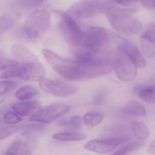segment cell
<instances>
[{"label": "cell", "mask_w": 155, "mask_h": 155, "mask_svg": "<svg viewBox=\"0 0 155 155\" xmlns=\"http://www.w3.org/2000/svg\"><path fill=\"white\" fill-rule=\"evenodd\" d=\"M155 141H153L151 142L148 149V151L150 154L154 155L155 154Z\"/></svg>", "instance_id": "obj_32"}, {"label": "cell", "mask_w": 155, "mask_h": 155, "mask_svg": "<svg viewBox=\"0 0 155 155\" xmlns=\"http://www.w3.org/2000/svg\"><path fill=\"white\" fill-rule=\"evenodd\" d=\"M51 17L49 12L44 9L33 12L26 19L23 29L27 37L33 41L41 39L49 29Z\"/></svg>", "instance_id": "obj_3"}, {"label": "cell", "mask_w": 155, "mask_h": 155, "mask_svg": "<svg viewBox=\"0 0 155 155\" xmlns=\"http://www.w3.org/2000/svg\"><path fill=\"white\" fill-rule=\"evenodd\" d=\"M89 155V154H85V155Z\"/></svg>", "instance_id": "obj_35"}, {"label": "cell", "mask_w": 155, "mask_h": 155, "mask_svg": "<svg viewBox=\"0 0 155 155\" xmlns=\"http://www.w3.org/2000/svg\"><path fill=\"white\" fill-rule=\"evenodd\" d=\"M34 63H25L4 58L0 63V78H18L31 81Z\"/></svg>", "instance_id": "obj_6"}, {"label": "cell", "mask_w": 155, "mask_h": 155, "mask_svg": "<svg viewBox=\"0 0 155 155\" xmlns=\"http://www.w3.org/2000/svg\"><path fill=\"white\" fill-rule=\"evenodd\" d=\"M129 139L128 137H121L92 140L85 144L84 147L87 150L97 154H106L114 150L122 143L127 142Z\"/></svg>", "instance_id": "obj_12"}, {"label": "cell", "mask_w": 155, "mask_h": 155, "mask_svg": "<svg viewBox=\"0 0 155 155\" xmlns=\"http://www.w3.org/2000/svg\"><path fill=\"white\" fill-rule=\"evenodd\" d=\"M122 114L134 117H144L146 110L144 106L138 101L135 100L129 101L120 110Z\"/></svg>", "instance_id": "obj_16"}, {"label": "cell", "mask_w": 155, "mask_h": 155, "mask_svg": "<svg viewBox=\"0 0 155 155\" xmlns=\"http://www.w3.org/2000/svg\"><path fill=\"white\" fill-rule=\"evenodd\" d=\"M109 41V36L106 30L100 27H90L84 31L82 48L96 54L107 47Z\"/></svg>", "instance_id": "obj_7"}, {"label": "cell", "mask_w": 155, "mask_h": 155, "mask_svg": "<svg viewBox=\"0 0 155 155\" xmlns=\"http://www.w3.org/2000/svg\"><path fill=\"white\" fill-rule=\"evenodd\" d=\"M59 27L65 41L77 48H82L84 31H82L74 20L67 12H60Z\"/></svg>", "instance_id": "obj_5"}, {"label": "cell", "mask_w": 155, "mask_h": 155, "mask_svg": "<svg viewBox=\"0 0 155 155\" xmlns=\"http://www.w3.org/2000/svg\"><path fill=\"white\" fill-rule=\"evenodd\" d=\"M22 119L18 114L12 111L7 112L3 118V122L7 125L17 124Z\"/></svg>", "instance_id": "obj_27"}, {"label": "cell", "mask_w": 155, "mask_h": 155, "mask_svg": "<svg viewBox=\"0 0 155 155\" xmlns=\"http://www.w3.org/2000/svg\"><path fill=\"white\" fill-rule=\"evenodd\" d=\"M40 87L43 91L55 97H65L77 93L78 87L75 85L57 80L43 78L39 81Z\"/></svg>", "instance_id": "obj_8"}, {"label": "cell", "mask_w": 155, "mask_h": 155, "mask_svg": "<svg viewBox=\"0 0 155 155\" xmlns=\"http://www.w3.org/2000/svg\"><path fill=\"white\" fill-rule=\"evenodd\" d=\"M114 37L118 50L126 55L137 68H143L146 67V60L136 45L120 36Z\"/></svg>", "instance_id": "obj_11"}, {"label": "cell", "mask_w": 155, "mask_h": 155, "mask_svg": "<svg viewBox=\"0 0 155 155\" xmlns=\"http://www.w3.org/2000/svg\"><path fill=\"white\" fill-rule=\"evenodd\" d=\"M13 110L18 116H31L41 109L40 104L36 100L17 102L13 105Z\"/></svg>", "instance_id": "obj_14"}, {"label": "cell", "mask_w": 155, "mask_h": 155, "mask_svg": "<svg viewBox=\"0 0 155 155\" xmlns=\"http://www.w3.org/2000/svg\"><path fill=\"white\" fill-rule=\"evenodd\" d=\"M15 85V82L11 81H0V96L5 95L12 90Z\"/></svg>", "instance_id": "obj_29"}, {"label": "cell", "mask_w": 155, "mask_h": 155, "mask_svg": "<svg viewBox=\"0 0 155 155\" xmlns=\"http://www.w3.org/2000/svg\"><path fill=\"white\" fill-rule=\"evenodd\" d=\"M141 5L147 9H154L155 8V0H143L140 1Z\"/></svg>", "instance_id": "obj_31"}, {"label": "cell", "mask_w": 155, "mask_h": 155, "mask_svg": "<svg viewBox=\"0 0 155 155\" xmlns=\"http://www.w3.org/2000/svg\"><path fill=\"white\" fill-rule=\"evenodd\" d=\"M136 2L134 1H115L116 3L118 4H120V5H124V6H127V5H130V4H133L135 3Z\"/></svg>", "instance_id": "obj_33"}, {"label": "cell", "mask_w": 155, "mask_h": 155, "mask_svg": "<svg viewBox=\"0 0 155 155\" xmlns=\"http://www.w3.org/2000/svg\"><path fill=\"white\" fill-rule=\"evenodd\" d=\"M14 22V20L10 16L7 15L0 16V36L12 26Z\"/></svg>", "instance_id": "obj_26"}, {"label": "cell", "mask_w": 155, "mask_h": 155, "mask_svg": "<svg viewBox=\"0 0 155 155\" xmlns=\"http://www.w3.org/2000/svg\"><path fill=\"white\" fill-rule=\"evenodd\" d=\"M103 115L99 112H89L83 118L85 125L89 128H93L101 123L103 120Z\"/></svg>", "instance_id": "obj_22"}, {"label": "cell", "mask_w": 155, "mask_h": 155, "mask_svg": "<svg viewBox=\"0 0 155 155\" xmlns=\"http://www.w3.org/2000/svg\"><path fill=\"white\" fill-rule=\"evenodd\" d=\"M11 51L12 56L18 61L25 63H33L39 61L32 51L21 44H14L12 48Z\"/></svg>", "instance_id": "obj_13"}, {"label": "cell", "mask_w": 155, "mask_h": 155, "mask_svg": "<svg viewBox=\"0 0 155 155\" xmlns=\"http://www.w3.org/2000/svg\"><path fill=\"white\" fill-rule=\"evenodd\" d=\"M130 127L134 135L140 140L146 139L149 135V130L147 127L140 121H131Z\"/></svg>", "instance_id": "obj_19"}, {"label": "cell", "mask_w": 155, "mask_h": 155, "mask_svg": "<svg viewBox=\"0 0 155 155\" xmlns=\"http://www.w3.org/2000/svg\"><path fill=\"white\" fill-rule=\"evenodd\" d=\"M38 90L34 86H24L17 91L15 93V97L21 101H27L32 98L38 95Z\"/></svg>", "instance_id": "obj_20"}, {"label": "cell", "mask_w": 155, "mask_h": 155, "mask_svg": "<svg viewBox=\"0 0 155 155\" xmlns=\"http://www.w3.org/2000/svg\"><path fill=\"white\" fill-rule=\"evenodd\" d=\"M140 46L141 50L146 57L149 58H154L155 54V40L141 35Z\"/></svg>", "instance_id": "obj_21"}, {"label": "cell", "mask_w": 155, "mask_h": 155, "mask_svg": "<svg viewBox=\"0 0 155 155\" xmlns=\"http://www.w3.org/2000/svg\"><path fill=\"white\" fill-rule=\"evenodd\" d=\"M106 13L110 25L119 33L133 35L138 33L142 28L140 21L129 11L112 7L108 8Z\"/></svg>", "instance_id": "obj_2"}, {"label": "cell", "mask_w": 155, "mask_h": 155, "mask_svg": "<svg viewBox=\"0 0 155 155\" xmlns=\"http://www.w3.org/2000/svg\"><path fill=\"white\" fill-rule=\"evenodd\" d=\"M18 5L21 8H34L40 7L45 1L37 0H29V1H19L17 2Z\"/></svg>", "instance_id": "obj_28"}, {"label": "cell", "mask_w": 155, "mask_h": 155, "mask_svg": "<svg viewBox=\"0 0 155 155\" xmlns=\"http://www.w3.org/2000/svg\"><path fill=\"white\" fill-rule=\"evenodd\" d=\"M70 106L61 103L51 104L31 116L29 120L31 121L49 123L58 118L66 114L71 110Z\"/></svg>", "instance_id": "obj_10"}, {"label": "cell", "mask_w": 155, "mask_h": 155, "mask_svg": "<svg viewBox=\"0 0 155 155\" xmlns=\"http://www.w3.org/2000/svg\"><path fill=\"white\" fill-rule=\"evenodd\" d=\"M144 144L145 142L143 140H134L124 146L111 155H127L141 148Z\"/></svg>", "instance_id": "obj_23"}, {"label": "cell", "mask_w": 155, "mask_h": 155, "mask_svg": "<svg viewBox=\"0 0 155 155\" xmlns=\"http://www.w3.org/2000/svg\"><path fill=\"white\" fill-rule=\"evenodd\" d=\"M53 69L68 79L80 80L93 78L108 74L111 71L109 63L101 64H81L53 66Z\"/></svg>", "instance_id": "obj_1"}, {"label": "cell", "mask_w": 155, "mask_h": 155, "mask_svg": "<svg viewBox=\"0 0 155 155\" xmlns=\"http://www.w3.org/2000/svg\"><path fill=\"white\" fill-rule=\"evenodd\" d=\"M29 146L23 140H16L2 155H30Z\"/></svg>", "instance_id": "obj_17"}, {"label": "cell", "mask_w": 155, "mask_h": 155, "mask_svg": "<svg viewBox=\"0 0 155 155\" xmlns=\"http://www.w3.org/2000/svg\"><path fill=\"white\" fill-rule=\"evenodd\" d=\"M42 53L45 59L51 65L53 66L58 65L76 64L75 59H69L62 58L58 54L48 49H43Z\"/></svg>", "instance_id": "obj_15"}, {"label": "cell", "mask_w": 155, "mask_h": 155, "mask_svg": "<svg viewBox=\"0 0 155 155\" xmlns=\"http://www.w3.org/2000/svg\"><path fill=\"white\" fill-rule=\"evenodd\" d=\"M24 128L23 125H12L3 128L0 130V140L24 129Z\"/></svg>", "instance_id": "obj_25"}, {"label": "cell", "mask_w": 155, "mask_h": 155, "mask_svg": "<svg viewBox=\"0 0 155 155\" xmlns=\"http://www.w3.org/2000/svg\"><path fill=\"white\" fill-rule=\"evenodd\" d=\"M112 64L117 77L121 81L132 80L137 75V68L123 53L118 50L114 54Z\"/></svg>", "instance_id": "obj_9"}, {"label": "cell", "mask_w": 155, "mask_h": 155, "mask_svg": "<svg viewBox=\"0 0 155 155\" xmlns=\"http://www.w3.org/2000/svg\"><path fill=\"white\" fill-rule=\"evenodd\" d=\"M140 98L150 104L155 103V87L154 85L147 86L139 92Z\"/></svg>", "instance_id": "obj_24"}, {"label": "cell", "mask_w": 155, "mask_h": 155, "mask_svg": "<svg viewBox=\"0 0 155 155\" xmlns=\"http://www.w3.org/2000/svg\"><path fill=\"white\" fill-rule=\"evenodd\" d=\"M1 114H0V123H1Z\"/></svg>", "instance_id": "obj_34"}, {"label": "cell", "mask_w": 155, "mask_h": 155, "mask_svg": "<svg viewBox=\"0 0 155 155\" xmlns=\"http://www.w3.org/2000/svg\"><path fill=\"white\" fill-rule=\"evenodd\" d=\"M82 119L80 116L75 115L68 121V127L74 129H78L82 126Z\"/></svg>", "instance_id": "obj_30"}, {"label": "cell", "mask_w": 155, "mask_h": 155, "mask_svg": "<svg viewBox=\"0 0 155 155\" xmlns=\"http://www.w3.org/2000/svg\"><path fill=\"white\" fill-rule=\"evenodd\" d=\"M115 1H81L70 8L67 13L72 18H87L103 12L115 6Z\"/></svg>", "instance_id": "obj_4"}, {"label": "cell", "mask_w": 155, "mask_h": 155, "mask_svg": "<svg viewBox=\"0 0 155 155\" xmlns=\"http://www.w3.org/2000/svg\"><path fill=\"white\" fill-rule=\"evenodd\" d=\"M52 138L60 141H81L87 138V136L83 133L75 131H67L54 134Z\"/></svg>", "instance_id": "obj_18"}]
</instances>
